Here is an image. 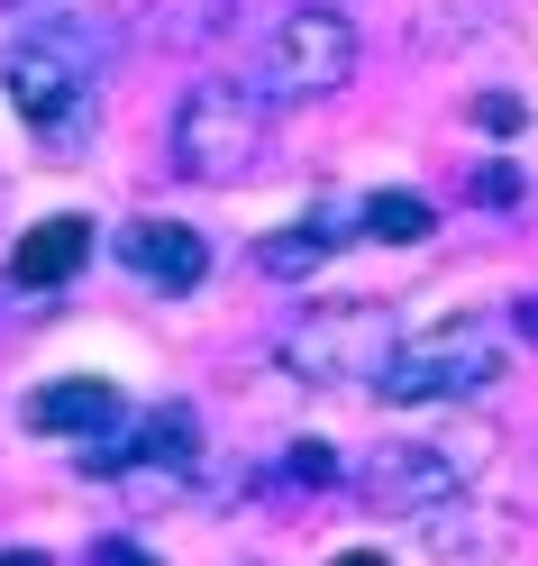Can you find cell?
<instances>
[{
  "instance_id": "6da1fadb",
  "label": "cell",
  "mask_w": 538,
  "mask_h": 566,
  "mask_svg": "<svg viewBox=\"0 0 538 566\" xmlns=\"http://www.w3.org/2000/svg\"><path fill=\"white\" fill-rule=\"evenodd\" d=\"M173 165L192 184H246L265 165V101L246 83H192L173 101V128H165Z\"/></svg>"
},
{
  "instance_id": "ba28073f",
  "label": "cell",
  "mask_w": 538,
  "mask_h": 566,
  "mask_svg": "<svg viewBox=\"0 0 538 566\" xmlns=\"http://www.w3.org/2000/svg\"><path fill=\"white\" fill-rule=\"evenodd\" d=\"M28 430L38 439H101V430H119L128 402H119V384H101V375H55L46 394H28Z\"/></svg>"
},
{
  "instance_id": "277c9868",
  "label": "cell",
  "mask_w": 538,
  "mask_h": 566,
  "mask_svg": "<svg viewBox=\"0 0 538 566\" xmlns=\"http://www.w3.org/2000/svg\"><path fill=\"white\" fill-rule=\"evenodd\" d=\"M484 384H493V338L475 321H439V329L392 347L375 394L383 402H465V394H484Z\"/></svg>"
},
{
  "instance_id": "44dd1931",
  "label": "cell",
  "mask_w": 538,
  "mask_h": 566,
  "mask_svg": "<svg viewBox=\"0 0 538 566\" xmlns=\"http://www.w3.org/2000/svg\"><path fill=\"white\" fill-rule=\"evenodd\" d=\"M520 329H529V338H538V302H520Z\"/></svg>"
},
{
  "instance_id": "2e32d148",
  "label": "cell",
  "mask_w": 538,
  "mask_h": 566,
  "mask_svg": "<svg viewBox=\"0 0 538 566\" xmlns=\"http://www.w3.org/2000/svg\"><path fill=\"white\" fill-rule=\"evenodd\" d=\"M83 566H165V557H147L137 539H92V557Z\"/></svg>"
},
{
  "instance_id": "8fae6325",
  "label": "cell",
  "mask_w": 538,
  "mask_h": 566,
  "mask_svg": "<svg viewBox=\"0 0 538 566\" xmlns=\"http://www.w3.org/2000/svg\"><path fill=\"white\" fill-rule=\"evenodd\" d=\"M83 256H92V220H74V210H64V220H38V229L19 238L10 274H19V283H38V293H46V283H64V274H74Z\"/></svg>"
},
{
  "instance_id": "ffe728a7",
  "label": "cell",
  "mask_w": 538,
  "mask_h": 566,
  "mask_svg": "<svg viewBox=\"0 0 538 566\" xmlns=\"http://www.w3.org/2000/svg\"><path fill=\"white\" fill-rule=\"evenodd\" d=\"M0 566H46V557L38 548H0Z\"/></svg>"
},
{
  "instance_id": "5b68a950",
  "label": "cell",
  "mask_w": 538,
  "mask_h": 566,
  "mask_svg": "<svg viewBox=\"0 0 538 566\" xmlns=\"http://www.w3.org/2000/svg\"><path fill=\"white\" fill-rule=\"evenodd\" d=\"M356 74V28L338 10H293V19H274V46H265V92L274 101H329L347 92Z\"/></svg>"
},
{
  "instance_id": "e0dca14e",
  "label": "cell",
  "mask_w": 538,
  "mask_h": 566,
  "mask_svg": "<svg viewBox=\"0 0 538 566\" xmlns=\"http://www.w3.org/2000/svg\"><path fill=\"white\" fill-rule=\"evenodd\" d=\"M475 119H484V128H511V119H520V101H511V92H484V101H475Z\"/></svg>"
},
{
  "instance_id": "7a4b0ae2",
  "label": "cell",
  "mask_w": 538,
  "mask_h": 566,
  "mask_svg": "<svg viewBox=\"0 0 538 566\" xmlns=\"http://www.w3.org/2000/svg\"><path fill=\"white\" fill-rule=\"evenodd\" d=\"M92 83H101V46L74 19H38V28H19V38L0 46V92H10V111L38 119V128H64L92 101Z\"/></svg>"
},
{
  "instance_id": "7c38bea8",
  "label": "cell",
  "mask_w": 538,
  "mask_h": 566,
  "mask_svg": "<svg viewBox=\"0 0 538 566\" xmlns=\"http://www.w3.org/2000/svg\"><path fill=\"white\" fill-rule=\"evenodd\" d=\"M429 557H439V566H493V557H502V521L429 512Z\"/></svg>"
},
{
  "instance_id": "d6986e66",
  "label": "cell",
  "mask_w": 538,
  "mask_h": 566,
  "mask_svg": "<svg viewBox=\"0 0 538 566\" xmlns=\"http://www.w3.org/2000/svg\"><path fill=\"white\" fill-rule=\"evenodd\" d=\"M329 566H383V557H375V548H338Z\"/></svg>"
},
{
  "instance_id": "9c48e42d",
  "label": "cell",
  "mask_w": 538,
  "mask_h": 566,
  "mask_svg": "<svg viewBox=\"0 0 538 566\" xmlns=\"http://www.w3.org/2000/svg\"><path fill=\"white\" fill-rule=\"evenodd\" d=\"M119 256L156 283V293H192V283L210 274V247H201V229H183V220H128L119 229Z\"/></svg>"
},
{
  "instance_id": "5bb4252c",
  "label": "cell",
  "mask_w": 538,
  "mask_h": 566,
  "mask_svg": "<svg viewBox=\"0 0 538 566\" xmlns=\"http://www.w3.org/2000/svg\"><path fill=\"white\" fill-rule=\"evenodd\" d=\"M201 10H229V0H165V10H156V38H165V46H192V38H210L220 19H201Z\"/></svg>"
},
{
  "instance_id": "ac0fdd59",
  "label": "cell",
  "mask_w": 538,
  "mask_h": 566,
  "mask_svg": "<svg viewBox=\"0 0 538 566\" xmlns=\"http://www.w3.org/2000/svg\"><path fill=\"white\" fill-rule=\"evenodd\" d=\"M511 192H520V174H502V165L475 174V201H511Z\"/></svg>"
},
{
  "instance_id": "9a60e30c",
  "label": "cell",
  "mask_w": 538,
  "mask_h": 566,
  "mask_svg": "<svg viewBox=\"0 0 538 566\" xmlns=\"http://www.w3.org/2000/svg\"><path fill=\"white\" fill-rule=\"evenodd\" d=\"M283 484H338V457L329 448H319V439H293V448H283Z\"/></svg>"
},
{
  "instance_id": "8992f818",
  "label": "cell",
  "mask_w": 538,
  "mask_h": 566,
  "mask_svg": "<svg viewBox=\"0 0 538 566\" xmlns=\"http://www.w3.org/2000/svg\"><path fill=\"white\" fill-rule=\"evenodd\" d=\"M201 467V420L183 411V402H165V411H137V420H119V430H101V439H83V475H137V484H183Z\"/></svg>"
},
{
  "instance_id": "3957f363",
  "label": "cell",
  "mask_w": 538,
  "mask_h": 566,
  "mask_svg": "<svg viewBox=\"0 0 538 566\" xmlns=\"http://www.w3.org/2000/svg\"><path fill=\"white\" fill-rule=\"evenodd\" d=\"M392 321L375 302H329V311H310V321L283 329V375H302V384H383L392 366Z\"/></svg>"
},
{
  "instance_id": "4fadbf2b",
  "label": "cell",
  "mask_w": 538,
  "mask_h": 566,
  "mask_svg": "<svg viewBox=\"0 0 538 566\" xmlns=\"http://www.w3.org/2000/svg\"><path fill=\"white\" fill-rule=\"evenodd\" d=\"M356 229L383 238V247H420L429 238V201L420 192H366V201H356Z\"/></svg>"
},
{
  "instance_id": "30bf717a",
  "label": "cell",
  "mask_w": 538,
  "mask_h": 566,
  "mask_svg": "<svg viewBox=\"0 0 538 566\" xmlns=\"http://www.w3.org/2000/svg\"><path fill=\"white\" fill-rule=\"evenodd\" d=\"M356 220V210H310V220H293V229H274L265 247H256V265L265 274H283V283H302V274H319L338 256V229Z\"/></svg>"
},
{
  "instance_id": "52a82bcc",
  "label": "cell",
  "mask_w": 538,
  "mask_h": 566,
  "mask_svg": "<svg viewBox=\"0 0 538 566\" xmlns=\"http://www.w3.org/2000/svg\"><path fill=\"white\" fill-rule=\"evenodd\" d=\"M465 475H475V457H456L447 439H402L375 457V503L383 512H447Z\"/></svg>"
}]
</instances>
